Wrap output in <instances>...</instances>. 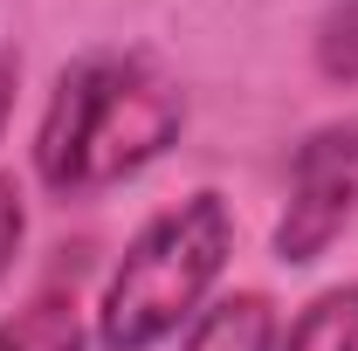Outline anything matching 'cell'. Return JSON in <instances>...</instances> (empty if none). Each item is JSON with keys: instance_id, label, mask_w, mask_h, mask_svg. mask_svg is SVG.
<instances>
[{"instance_id": "1", "label": "cell", "mask_w": 358, "mask_h": 351, "mask_svg": "<svg viewBox=\"0 0 358 351\" xmlns=\"http://www.w3.org/2000/svg\"><path fill=\"white\" fill-rule=\"evenodd\" d=\"M186 131V96L166 69L124 48L76 55L42 103L35 124V179L55 200L103 193L117 179H138L152 159H166Z\"/></svg>"}, {"instance_id": "2", "label": "cell", "mask_w": 358, "mask_h": 351, "mask_svg": "<svg viewBox=\"0 0 358 351\" xmlns=\"http://www.w3.org/2000/svg\"><path fill=\"white\" fill-rule=\"evenodd\" d=\"M234 255V214L214 186L186 193L138 227L96 296V345L103 351H159L179 338L221 282Z\"/></svg>"}, {"instance_id": "3", "label": "cell", "mask_w": 358, "mask_h": 351, "mask_svg": "<svg viewBox=\"0 0 358 351\" xmlns=\"http://www.w3.org/2000/svg\"><path fill=\"white\" fill-rule=\"evenodd\" d=\"M358 214V124H324L289 159V200L275 220V262L310 268Z\"/></svg>"}, {"instance_id": "4", "label": "cell", "mask_w": 358, "mask_h": 351, "mask_svg": "<svg viewBox=\"0 0 358 351\" xmlns=\"http://www.w3.org/2000/svg\"><path fill=\"white\" fill-rule=\"evenodd\" d=\"M179 351H275V303L262 289H234L186 324Z\"/></svg>"}, {"instance_id": "5", "label": "cell", "mask_w": 358, "mask_h": 351, "mask_svg": "<svg viewBox=\"0 0 358 351\" xmlns=\"http://www.w3.org/2000/svg\"><path fill=\"white\" fill-rule=\"evenodd\" d=\"M0 351H83V310H76V289L48 282L28 303L0 324Z\"/></svg>"}, {"instance_id": "6", "label": "cell", "mask_w": 358, "mask_h": 351, "mask_svg": "<svg viewBox=\"0 0 358 351\" xmlns=\"http://www.w3.org/2000/svg\"><path fill=\"white\" fill-rule=\"evenodd\" d=\"M275 351H358V282H338L317 303H303Z\"/></svg>"}, {"instance_id": "7", "label": "cell", "mask_w": 358, "mask_h": 351, "mask_svg": "<svg viewBox=\"0 0 358 351\" xmlns=\"http://www.w3.org/2000/svg\"><path fill=\"white\" fill-rule=\"evenodd\" d=\"M317 76L324 83H358V0H338L317 21Z\"/></svg>"}, {"instance_id": "8", "label": "cell", "mask_w": 358, "mask_h": 351, "mask_svg": "<svg viewBox=\"0 0 358 351\" xmlns=\"http://www.w3.org/2000/svg\"><path fill=\"white\" fill-rule=\"evenodd\" d=\"M21 241H28V193H21L14 173H0V282H7V268L21 255Z\"/></svg>"}, {"instance_id": "9", "label": "cell", "mask_w": 358, "mask_h": 351, "mask_svg": "<svg viewBox=\"0 0 358 351\" xmlns=\"http://www.w3.org/2000/svg\"><path fill=\"white\" fill-rule=\"evenodd\" d=\"M14 89H21V55L0 48V138H7V117H14Z\"/></svg>"}]
</instances>
